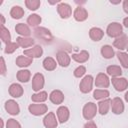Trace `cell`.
<instances>
[{"mask_svg": "<svg viewBox=\"0 0 128 128\" xmlns=\"http://www.w3.org/2000/svg\"><path fill=\"white\" fill-rule=\"evenodd\" d=\"M106 32H107V35L109 37L118 38L121 35H123V28H122V25L120 23L112 22L108 25V27L106 29Z\"/></svg>", "mask_w": 128, "mask_h": 128, "instance_id": "6da1fadb", "label": "cell"}, {"mask_svg": "<svg viewBox=\"0 0 128 128\" xmlns=\"http://www.w3.org/2000/svg\"><path fill=\"white\" fill-rule=\"evenodd\" d=\"M97 110H98V107L95 103L93 102H88L84 105L83 107V110H82V113H83V117L86 119V120H91L93 119L95 116H96V113H97Z\"/></svg>", "mask_w": 128, "mask_h": 128, "instance_id": "7a4b0ae2", "label": "cell"}, {"mask_svg": "<svg viewBox=\"0 0 128 128\" xmlns=\"http://www.w3.org/2000/svg\"><path fill=\"white\" fill-rule=\"evenodd\" d=\"M34 35L38 38V39H41L43 40L45 43H48V42H51L53 40V36L51 34V32L44 28V27H37L35 28L34 30Z\"/></svg>", "mask_w": 128, "mask_h": 128, "instance_id": "3957f363", "label": "cell"}, {"mask_svg": "<svg viewBox=\"0 0 128 128\" xmlns=\"http://www.w3.org/2000/svg\"><path fill=\"white\" fill-rule=\"evenodd\" d=\"M94 79L91 75H86L79 84V89L82 93H89L92 90Z\"/></svg>", "mask_w": 128, "mask_h": 128, "instance_id": "277c9868", "label": "cell"}, {"mask_svg": "<svg viewBox=\"0 0 128 128\" xmlns=\"http://www.w3.org/2000/svg\"><path fill=\"white\" fill-rule=\"evenodd\" d=\"M28 110L32 115L35 116H40L45 114L48 111V107L46 104L43 103H39V104H30L28 106Z\"/></svg>", "mask_w": 128, "mask_h": 128, "instance_id": "5b68a950", "label": "cell"}, {"mask_svg": "<svg viewBox=\"0 0 128 128\" xmlns=\"http://www.w3.org/2000/svg\"><path fill=\"white\" fill-rule=\"evenodd\" d=\"M57 12L62 19H67L72 15V8L69 4L61 2L57 6Z\"/></svg>", "mask_w": 128, "mask_h": 128, "instance_id": "8992f818", "label": "cell"}, {"mask_svg": "<svg viewBox=\"0 0 128 128\" xmlns=\"http://www.w3.org/2000/svg\"><path fill=\"white\" fill-rule=\"evenodd\" d=\"M56 59H57V63L61 67H68L70 62H71V56L67 52H65L63 50L57 52Z\"/></svg>", "mask_w": 128, "mask_h": 128, "instance_id": "52a82bcc", "label": "cell"}, {"mask_svg": "<svg viewBox=\"0 0 128 128\" xmlns=\"http://www.w3.org/2000/svg\"><path fill=\"white\" fill-rule=\"evenodd\" d=\"M112 85L118 92H122L128 88V80L123 77H114L112 78Z\"/></svg>", "mask_w": 128, "mask_h": 128, "instance_id": "ba28073f", "label": "cell"}, {"mask_svg": "<svg viewBox=\"0 0 128 128\" xmlns=\"http://www.w3.org/2000/svg\"><path fill=\"white\" fill-rule=\"evenodd\" d=\"M44 76L41 73H36L32 78V89L36 92H39L44 87Z\"/></svg>", "mask_w": 128, "mask_h": 128, "instance_id": "9c48e42d", "label": "cell"}, {"mask_svg": "<svg viewBox=\"0 0 128 128\" xmlns=\"http://www.w3.org/2000/svg\"><path fill=\"white\" fill-rule=\"evenodd\" d=\"M42 54H43V49L40 45H35L32 48L24 50V55L27 57H30L32 59L33 58H39L42 56Z\"/></svg>", "mask_w": 128, "mask_h": 128, "instance_id": "30bf717a", "label": "cell"}, {"mask_svg": "<svg viewBox=\"0 0 128 128\" xmlns=\"http://www.w3.org/2000/svg\"><path fill=\"white\" fill-rule=\"evenodd\" d=\"M111 109L114 114H122L124 112V103L121 98L115 97L111 100Z\"/></svg>", "mask_w": 128, "mask_h": 128, "instance_id": "8fae6325", "label": "cell"}, {"mask_svg": "<svg viewBox=\"0 0 128 128\" xmlns=\"http://www.w3.org/2000/svg\"><path fill=\"white\" fill-rule=\"evenodd\" d=\"M95 85L99 88H107L110 85V79L105 73H99L95 79Z\"/></svg>", "mask_w": 128, "mask_h": 128, "instance_id": "7c38bea8", "label": "cell"}, {"mask_svg": "<svg viewBox=\"0 0 128 128\" xmlns=\"http://www.w3.org/2000/svg\"><path fill=\"white\" fill-rule=\"evenodd\" d=\"M5 110L10 114V115H18L20 112V108L18 103L15 100H7L5 102Z\"/></svg>", "mask_w": 128, "mask_h": 128, "instance_id": "4fadbf2b", "label": "cell"}, {"mask_svg": "<svg viewBox=\"0 0 128 128\" xmlns=\"http://www.w3.org/2000/svg\"><path fill=\"white\" fill-rule=\"evenodd\" d=\"M43 124L46 128H56L58 125V119L53 112H49L43 119Z\"/></svg>", "mask_w": 128, "mask_h": 128, "instance_id": "5bb4252c", "label": "cell"}, {"mask_svg": "<svg viewBox=\"0 0 128 128\" xmlns=\"http://www.w3.org/2000/svg\"><path fill=\"white\" fill-rule=\"evenodd\" d=\"M57 119L60 123H65L68 121L69 116H70V111L66 106H60L57 109Z\"/></svg>", "mask_w": 128, "mask_h": 128, "instance_id": "9a60e30c", "label": "cell"}, {"mask_svg": "<svg viewBox=\"0 0 128 128\" xmlns=\"http://www.w3.org/2000/svg\"><path fill=\"white\" fill-rule=\"evenodd\" d=\"M73 17L76 21L82 22V21H85L88 18V12L82 6H78V7L75 8V10L73 12Z\"/></svg>", "mask_w": 128, "mask_h": 128, "instance_id": "2e32d148", "label": "cell"}, {"mask_svg": "<svg viewBox=\"0 0 128 128\" xmlns=\"http://www.w3.org/2000/svg\"><path fill=\"white\" fill-rule=\"evenodd\" d=\"M8 91H9V94H10L12 97H14V98H19V97H21V96L23 95V93H24L23 87H22L20 84H18V83H13V84H11V85L9 86Z\"/></svg>", "mask_w": 128, "mask_h": 128, "instance_id": "e0dca14e", "label": "cell"}, {"mask_svg": "<svg viewBox=\"0 0 128 128\" xmlns=\"http://www.w3.org/2000/svg\"><path fill=\"white\" fill-rule=\"evenodd\" d=\"M49 99L53 104L59 105L62 104L64 101V94L60 90H53L49 95Z\"/></svg>", "mask_w": 128, "mask_h": 128, "instance_id": "ac0fdd59", "label": "cell"}, {"mask_svg": "<svg viewBox=\"0 0 128 128\" xmlns=\"http://www.w3.org/2000/svg\"><path fill=\"white\" fill-rule=\"evenodd\" d=\"M15 31L17 34L21 35V37H28L31 34V30L27 24L19 23L15 26Z\"/></svg>", "mask_w": 128, "mask_h": 128, "instance_id": "d6986e66", "label": "cell"}, {"mask_svg": "<svg viewBox=\"0 0 128 128\" xmlns=\"http://www.w3.org/2000/svg\"><path fill=\"white\" fill-rule=\"evenodd\" d=\"M104 36V31L101 28L93 27L89 30V37L93 41H100Z\"/></svg>", "mask_w": 128, "mask_h": 128, "instance_id": "ffe728a7", "label": "cell"}, {"mask_svg": "<svg viewBox=\"0 0 128 128\" xmlns=\"http://www.w3.org/2000/svg\"><path fill=\"white\" fill-rule=\"evenodd\" d=\"M72 59L77 63H85L89 59V53L86 50H82L79 53H74L71 55Z\"/></svg>", "mask_w": 128, "mask_h": 128, "instance_id": "44dd1931", "label": "cell"}, {"mask_svg": "<svg viewBox=\"0 0 128 128\" xmlns=\"http://www.w3.org/2000/svg\"><path fill=\"white\" fill-rule=\"evenodd\" d=\"M110 106H111V100L109 98H106V99H103L101 100L99 103H98V111L101 115H105L108 113L109 109H110Z\"/></svg>", "mask_w": 128, "mask_h": 128, "instance_id": "7402d4cb", "label": "cell"}, {"mask_svg": "<svg viewBox=\"0 0 128 128\" xmlns=\"http://www.w3.org/2000/svg\"><path fill=\"white\" fill-rule=\"evenodd\" d=\"M33 62V59L30 58V57H27V56H23V55H20L16 58V65L18 67H21V68H24V67H28L29 65H31Z\"/></svg>", "mask_w": 128, "mask_h": 128, "instance_id": "603a6c76", "label": "cell"}, {"mask_svg": "<svg viewBox=\"0 0 128 128\" xmlns=\"http://www.w3.org/2000/svg\"><path fill=\"white\" fill-rule=\"evenodd\" d=\"M127 40H128L127 36L123 34V35H121L120 37H118V38H116V39L114 40L113 45H114V47H116V48L119 49V50L126 49V46H127Z\"/></svg>", "mask_w": 128, "mask_h": 128, "instance_id": "cb8c5ba5", "label": "cell"}, {"mask_svg": "<svg viewBox=\"0 0 128 128\" xmlns=\"http://www.w3.org/2000/svg\"><path fill=\"white\" fill-rule=\"evenodd\" d=\"M16 77H17L18 81H20L22 83H27L31 78V72L27 69H22L17 72Z\"/></svg>", "mask_w": 128, "mask_h": 128, "instance_id": "d4e9b609", "label": "cell"}, {"mask_svg": "<svg viewBox=\"0 0 128 128\" xmlns=\"http://www.w3.org/2000/svg\"><path fill=\"white\" fill-rule=\"evenodd\" d=\"M42 64H43L44 69L47 70V71H53L57 67V63H56L55 59L52 58V57H46L43 60V63Z\"/></svg>", "mask_w": 128, "mask_h": 128, "instance_id": "484cf974", "label": "cell"}, {"mask_svg": "<svg viewBox=\"0 0 128 128\" xmlns=\"http://www.w3.org/2000/svg\"><path fill=\"white\" fill-rule=\"evenodd\" d=\"M16 42L18 43V45L22 48H28L31 47L34 44V39L30 38V37H18L16 39Z\"/></svg>", "mask_w": 128, "mask_h": 128, "instance_id": "4316f807", "label": "cell"}, {"mask_svg": "<svg viewBox=\"0 0 128 128\" xmlns=\"http://www.w3.org/2000/svg\"><path fill=\"white\" fill-rule=\"evenodd\" d=\"M106 72H107L108 75L112 76V78H114V77H120L121 74H122V69L118 65H110V66L107 67Z\"/></svg>", "mask_w": 128, "mask_h": 128, "instance_id": "83f0119b", "label": "cell"}, {"mask_svg": "<svg viewBox=\"0 0 128 128\" xmlns=\"http://www.w3.org/2000/svg\"><path fill=\"white\" fill-rule=\"evenodd\" d=\"M24 9L21 6H13L10 10V16L13 19H20L24 16Z\"/></svg>", "mask_w": 128, "mask_h": 128, "instance_id": "f1b7e54d", "label": "cell"}, {"mask_svg": "<svg viewBox=\"0 0 128 128\" xmlns=\"http://www.w3.org/2000/svg\"><path fill=\"white\" fill-rule=\"evenodd\" d=\"M115 52L114 49L112 48V46L110 45H103L101 47V55L105 58V59H111L114 56Z\"/></svg>", "mask_w": 128, "mask_h": 128, "instance_id": "f546056e", "label": "cell"}, {"mask_svg": "<svg viewBox=\"0 0 128 128\" xmlns=\"http://www.w3.org/2000/svg\"><path fill=\"white\" fill-rule=\"evenodd\" d=\"M47 98H48V94L45 91H39L31 96V100L36 103H42V102L46 101Z\"/></svg>", "mask_w": 128, "mask_h": 128, "instance_id": "4dcf8cb0", "label": "cell"}, {"mask_svg": "<svg viewBox=\"0 0 128 128\" xmlns=\"http://www.w3.org/2000/svg\"><path fill=\"white\" fill-rule=\"evenodd\" d=\"M0 37H1V40L2 42H4L5 44H8L11 42V34H10V31L5 28L4 26H1L0 27Z\"/></svg>", "mask_w": 128, "mask_h": 128, "instance_id": "1f68e13d", "label": "cell"}, {"mask_svg": "<svg viewBox=\"0 0 128 128\" xmlns=\"http://www.w3.org/2000/svg\"><path fill=\"white\" fill-rule=\"evenodd\" d=\"M41 21H42V19H41V17L38 14H31L27 18L28 25L29 26H32V27H37L41 23Z\"/></svg>", "mask_w": 128, "mask_h": 128, "instance_id": "d6a6232c", "label": "cell"}, {"mask_svg": "<svg viewBox=\"0 0 128 128\" xmlns=\"http://www.w3.org/2000/svg\"><path fill=\"white\" fill-rule=\"evenodd\" d=\"M109 91L106 89H96L93 92V97L96 100H101V99H106L109 96Z\"/></svg>", "mask_w": 128, "mask_h": 128, "instance_id": "836d02e7", "label": "cell"}, {"mask_svg": "<svg viewBox=\"0 0 128 128\" xmlns=\"http://www.w3.org/2000/svg\"><path fill=\"white\" fill-rule=\"evenodd\" d=\"M117 57H118V60L120 62V64L128 69V53H125V52H117Z\"/></svg>", "mask_w": 128, "mask_h": 128, "instance_id": "e575fe53", "label": "cell"}, {"mask_svg": "<svg viewBox=\"0 0 128 128\" xmlns=\"http://www.w3.org/2000/svg\"><path fill=\"white\" fill-rule=\"evenodd\" d=\"M25 5L29 10L34 11L39 8V6L41 5V1L40 0H26Z\"/></svg>", "mask_w": 128, "mask_h": 128, "instance_id": "d590c367", "label": "cell"}, {"mask_svg": "<svg viewBox=\"0 0 128 128\" xmlns=\"http://www.w3.org/2000/svg\"><path fill=\"white\" fill-rule=\"evenodd\" d=\"M18 47H19V45H18L17 42H10V43L6 44L5 49H4V52H5L6 54H11V53L15 52Z\"/></svg>", "mask_w": 128, "mask_h": 128, "instance_id": "8d00e7d4", "label": "cell"}, {"mask_svg": "<svg viewBox=\"0 0 128 128\" xmlns=\"http://www.w3.org/2000/svg\"><path fill=\"white\" fill-rule=\"evenodd\" d=\"M6 128H21V125L17 120L11 118L6 122Z\"/></svg>", "mask_w": 128, "mask_h": 128, "instance_id": "74e56055", "label": "cell"}, {"mask_svg": "<svg viewBox=\"0 0 128 128\" xmlns=\"http://www.w3.org/2000/svg\"><path fill=\"white\" fill-rule=\"evenodd\" d=\"M85 73H86V68H85L84 66H82V65L78 66V67L74 70V76H75V77H77V78L82 77Z\"/></svg>", "mask_w": 128, "mask_h": 128, "instance_id": "f35d334b", "label": "cell"}, {"mask_svg": "<svg viewBox=\"0 0 128 128\" xmlns=\"http://www.w3.org/2000/svg\"><path fill=\"white\" fill-rule=\"evenodd\" d=\"M0 66H1V69H0V73H1V75H5L6 74V71H7V69H6V63H5V60H4V58L3 57H1V62H0Z\"/></svg>", "mask_w": 128, "mask_h": 128, "instance_id": "ab89813d", "label": "cell"}, {"mask_svg": "<svg viewBox=\"0 0 128 128\" xmlns=\"http://www.w3.org/2000/svg\"><path fill=\"white\" fill-rule=\"evenodd\" d=\"M84 128H97V125L95 124V122H94V121L89 120L87 123H85Z\"/></svg>", "mask_w": 128, "mask_h": 128, "instance_id": "60d3db41", "label": "cell"}, {"mask_svg": "<svg viewBox=\"0 0 128 128\" xmlns=\"http://www.w3.org/2000/svg\"><path fill=\"white\" fill-rule=\"evenodd\" d=\"M123 10L126 14H128V0H125L123 2Z\"/></svg>", "mask_w": 128, "mask_h": 128, "instance_id": "b9f144b4", "label": "cell"}, {"mask_svg": "<svg viewBox=\"0 0 128 128\" xmlns=\"http://www.w3.org/2000/svg\"><path fill=\"white\" fill-rule=\"evenodd\" d=\"M123 25H124L126 28H128V17H126V18L123 19Z\"/></svg>", "mask_w": 128, "mask_h": 128, "instance_id": "7bdbcfd3", "label": "cell"}, {"mask_svg": "<svg viewBox=\"0 0 128 128\" xmlns=\"http://www.w3.org/2000/svg\"><path fill=\"white\" fill-rule=\"evenodd\" d=\"M0 18H1V26H4L5 24V19H4V16L2 14H0Z\"/></svg>", "mask_w": 128, "mask_h": 128, "instance_id": "ee69618b", "label": "cell"}, {"mask_svg": "<svg viewBox=\"0 0 128 128\" xmlns=\"http://www.w3.org/2000/svg\"><path fill=\"white\" fill-rule=\"evenodd\" d=\"M125 100H126V101L128 102V91H127V92L125 93Z\"/></svg>", "mask_w": 128, "mask_h": 128, "instance_id": "f6af8a7d", "label": "cell"}, {"mask_svg": "<svg viewBox=\"0 0 128 128\" xmlns=\"http://www.w3.org/2000/svg\"><path fill=\"white\" fill-rule=\"evenodd\" d=\"M0 121H1V128H3V126H4V123H3V120H2V119H0Z\"/></svg>", "mask_w": 128, "mask_h": 128, "instance_id": "bcb514c9", "label": "cell"}, {"mask_svg": "<svg viewBox=\"0 0 128 128\" xmlns=\"http://www.w3.org/2000/svg\"><path fill=\"white\" fill-rule=\"evenodd\" d=\"M126 49H127V51H128V40H127V46H126Z\"/></svg>", "mask_w": 128, "mask_h": 128, "instance_id": "7dc6e473", "label": "cell"}]
</instances>
